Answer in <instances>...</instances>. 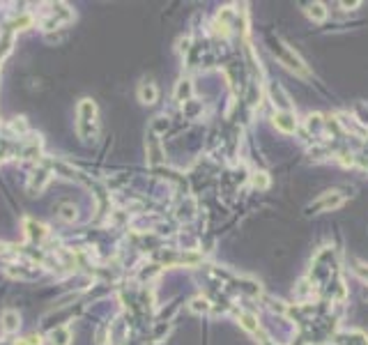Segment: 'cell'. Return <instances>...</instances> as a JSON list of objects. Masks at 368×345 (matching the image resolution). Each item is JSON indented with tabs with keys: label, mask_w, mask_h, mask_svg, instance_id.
Returning a JSON list of instances; mask_svg holds the SVG:
<instances>
[{
	"label": "cell",
	"mask_w": 368,
	"mask_h": 345,
	"mask_svg": "<svg viewBox=\"0 0 368 345\" xmlns=\"http://www.w3.org/2000/svg\"><path fill=\"white\" fill-rule=\"evenodd\" d=\"M253 184H256V187H260V189H265L267 184H269V179H267L265 173H256V177H253Z\"/></svg>",
	"instance_id": "15"
},
{
	"label": "cell",
	"mask_w": 368,
	"mask_h": 345,
	"mask_svg": "<svg viewBox=\"0 0 368 345\" xmlns=\"http://www.w3.org/2000/svg\"><path fill=\"white\" fill-rule=\"evenodd\" d=\"M239 322H242V327H244V329H248V331H256L258 329L256 315H251V313H242V315H239Z\"/></svg>",
	"instance_id": "12"
},
{
	"label": "cell",
	"mask_w": 368,
	"mask_h": 345,
	"mask_svg": "<svg viewBox=\"0 0 368 345\" xmlns=\"http://www.w3.org/2000/svg\"><path fill=\"white\" fill-rule=\"evenodd\" d=\"M191 311H196V313H205V311H210V302H207L205 297H196V299H191Z\"/></svg>",
	"instance_id": "13"
},
{
	"label": "cell",
	"mask_w": 368,
	"mask_h": 345,
	"mask_svg": "<svg viewBox=\"0 0 368 345\" xmlns=\"http://www.w3.org/2000/svg\"><path fill=\"white\" fill-rule=\"evenodd\" d=\"M76 133L83 141H95L99 133V110L92 99H81L76 108Z\"/></svg>",
	"instance_id": "1"
},
{
	"label": "cell",
	"mask_w": 368,
	"mask_h": 345,
	"mask_svg": "<svg viewBox=\"0 0 368 345\" xmlns=\"http://www.w3.org/2000/svg\"><path fill=\"white\" fill-rule=\"evenodd\" d=\"M191 92H193L191 83H189V81H179L177 90H175V97H177L179 101H184V97H191Z\"/></svg>",
	"instance_id": "10"
},
{
	"label": "cell",
	"mask_w": 368,
	"mask_h": 345,
	"mask_svg": "<svg viewBox=\"0 0 368 345\" xmlns=\"http://www.w3.org/2000/svg\"><path fill=\"white\" fill-rule=\"evenodd\" d=\"M340 202H343V198H340L338 193L334 191V193H331V196H322L320 200H315V202H313V205L308 207V214H311L313 210H320V207H338Z\"/></svg>",
	"instance_id": "6"
},
{
	"label": "cell",
	"mask_w": 368,
	"mask_h": 345,
	"mask_svg": "<svg viewBox=\"0 0 368 345\" xmlns=\"http://www.w3.org/2000/svg\"><path fill=\"white\" fill-rule=\"evenodd\" d=\"M156 97H159V90H156L154 83H143L141 87H138V99L143 101V104H154Z\"/></svg>",
	"instance_id": "5"
},
{
	"label": "cell",
	"mask_w": 368,
	"mask_h": 345,
	"mask_svg": "<svg viewBox=\"0 0 368 345\" xmlns=\"http://www.w3.org/2000/svg\"><path fill=\"white\" fill-rule=\"evenodd\" d=\"M41 343H44V338H41L39 334H32V336H28V338L18 340L16 345H41Z\"/></svg>",
	"instance_id": "14"
},
{
	"label": "cell",
	"mask_w": 368,
	"mask_h": 345,
	"mask_svg": "<svg viewBox=\"0 0 368 345\" xmlns=\"http://www.w3.org/2000/svg\"><path fill=\"white\" fill-rule=\"evenodd\" d=\"M49 179H51L49 170H35V173H32V177H30V187L32 189L37 187V191H41V187H44Z\"/></svg>",
	"instance_id": "8"
},
{
	"label": "cell",
	"mask_w": 368,
	"mask_h": 345,
	"mask_svg": "<svg viewBox=\"0 0 368 345\" xmlns=\"http://www.w3.org/2000/svg\"><path fill=\"white\" fill-rule=\"evenodd\" d=\"M49 343L51 345H72V331L67 327H55V329L49 331Z\"/></svg>",
	"instance_id": "4"
},
{
	"label": "cell",
	"mask_w": 368,
	"mask_h": 345,
	"mask_svg": "<svg viewBox=\"0 0 368 345\" xmlns=\"http://www.w3.org/2000/svg\"><path fill=\"white\" fill-rule=\"evenodd\" d=\"M306 14L313 18V21H325L327 9H325V5H322V3H313V5H308Z\"/></svg>",
	"instance_id": "9"
},
{
	"label": "cell",
	"mask_w": 368,
	"mask_h": 345,
	"mask_svg": "<svg viewBox=\"0 0 368 345\" xmlns=\"http://www.w3.org/2000/svg\"><path fill=\"white\" fill-rule=\"evenodd\" d=\"M0 327H3L5 334H16L18 327H21V315H18L14 308H7L0 317Z\"/></svg>",
	"instance_id": "3"
},
{
	"label": "cell",
	"mask_w": 368,
	"mask_h": 345,
	"mask_svg": "<svg viewBox=\"0 0 368 345\" xmlns=\"http://www.w3.org/2000/svg\"><path fill=\"white\" fill-rule=\"evenodd\" d=\"M60 219L62 221H76V207L64 202V205L60 207Z\"/></svg>",
	"instance_id": "11"
},
{
	"label": "cell",
	"mask_w": 368,
	"mask_h": 345,
	"mask_svg": "<svg viewBox=\"0 0 368 345\" xmlns=\"http://www.w3.org/2000/svg\"><path fill=\"white\" fill-rule=\"evenodd\" d=\"M23 228H26V237L30 239V242H41V239L49 235V228H46L44 223H37V221H32V219L23 221Z\"/></svg>",
	"instance_id": "2"
},
{
	"label": "cell",
	"mask_w": 368,
	"mask_h": 345,
	"mask_svg": "<svg viewBox=\"0 0 368 345\" xmlns=\"http://www.w3.org/2000/svg\"><path fill=\"white\" fill-rule=\"evenodd\" d=\"M274 124L281 129V131H294V127H297V122H294L292 113H276L274 115Z\"/></svg>",
	"instance_id": "7"
},
{
	"label": "cell",
	"mask_w": 368,
	"mask_h": 345,
	"mask_svg": "<svg viewBox=\"0 0 368 345\" xmlns=\"http://www.w3.org/2000/svg\"><path fill=\"white\" fill-rule=\"evenodd\" d=\"M26 129H28V124H26V120H23V118H18L16 122H12V131H16V133H26Z\"/></svg>",
	"instance_id": "16"
}]
</instances>
